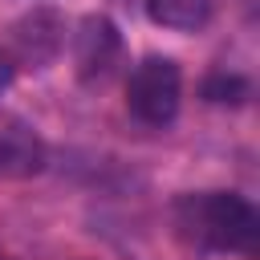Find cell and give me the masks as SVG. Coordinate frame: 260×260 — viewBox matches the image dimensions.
<instances>
[{
  "label": "cell",
  "instance_id": "277c9868",
  "mask_svg": "<svg viewBox=\"0 0 260 260\" xmlns=\"http://www.w3.org/2000/svg\"><path fill=\"white\" fill-rule=\"evenodd\" d=\"M122 53V37L114 28V20L106 16H85L73 32V61H77V73L81 81H93V77H106L114 69Z\"/></svg>",
  "mask_w": 260,
  "mask_h": 260
},
{
  "label": "cell",
  "instance_id": "7a4b0ae2",
  "mask_svg": "<svg viewBox=\"0 0 260 260\" xmlns=\"http://www.w3.org/2000/svg\"><path fill=\"white\" fill-rule=\"evenodd\" d=\"M179 98H183V73L171 57H142L130 69L126 81V106L138 122L146 126H167L179 114Z\"/></svg>",
  "mask_w": 260,
  "mask_h": 260
},
{
  "label": "cell",
  "instance_id": "ba28073f",
  "mask_svg": "<svg viewBox=\"0 0 260 260\" xmlns=\"http://www.w3.org/2000/svg\"><path fill=\"white\" fill-rule=\"evenodd\" d=\"M12 73H16V69H12V65H8V57L0 53V93H4L8 85H12Z\"/></svg>",
  "mask_w": 260,
  "mask_h": 260
},
{
  "label": "cell",
  "instance_id": "8992f818",
  "mask_svg": "<svg viewBox=\"0 0 260 260\" xmlns=\"http://www.w3.org/2000/svg\"><path fill=\"white\" fill-rule=\"evenodd\" d=\"M215 0H146V16L162 28H179V32H195L211 20Z\"/></svg>",
  "mask_w": 260,
  "mask_h": 260
},
{
  "label": "cell",
  "instance_id": "3957f363",
  "mask_svg": "<svg viewBox=\"0 0 260 260\" xmlns=\"http://www.w3.org/2000/svg\"><path fill=\"white\" fill-rule=\"evenodd\" d=\"M65 45V20L53 8H32L28 16H20L8 37H4V57L8 65H45L57 57V49Z\"/></svg>",
  "mask_w": 260,
  "mask_h": 260
},
{
  "label": "cell",
  "instance_id": "52a82bcc",
  "mask_svg": "<svg viewBox=\"0 0 260 260\" xmlns=\"http://www.w3.org/2000/svg\"><path fill=\"white\" fill-rule=\"evenodd\" d=\"M203 98L207 102H244L248 98V81L236 73H211L203 81Z\"/></svg>",
  "mask_w": 260,
  "mask_h": 260
},
{
  "label": "cell",
  "instance_id": "9c48e42d",
  "mask_svg": "<svg viewBox=\"0 0 260 260\" xmlns=\"http://www.w3.org/2000/svg\"><path fill=\"white\" fill-rule=\"evenodd\" d=\"M0 260H12V256H4V252H0Z\"/></svg>",
  "mask_w": 260,
  "mask_h": 260
},
{
  "label": "cell",
  "instance_id": "5b68a950",
  "mask_svg": "<svg viewBox=\"0 0 260 260\" xmlns=\"http://www.w3.org/2000/svg\"><path fill=\"white\" fill-rule=\"evenodd\" d=\"M45 162V146L20 118H0V175H32Z\"/></svg>",
  "mask_w": 260,
  "mask_h": 260
},
{
  "label": "cell",
  "instance_id": "6da1fadb",
  "mask_svg": "<svg viewBox=\"0 0 260 260\" xmlns=\"http://www.w3.org/2000/svg\"><path fill=\"white\" fill-rule=\"evenodd\" d=\"M179 232L207 252H252L260 236L256 207L236 191H195L175 199Z\"/></svg>",
  "mask_w": 260,
  "mask_h": 260
}]
</instances>
